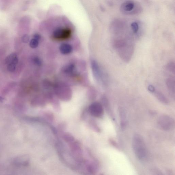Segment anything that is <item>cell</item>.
<instances>
[{"label":"cell","mask_w":175,"mask_h":175,"mask_svg":"<svg viewBox=\"0 0 175 175\" xmlns=\"http://www.w3.org/2000/svg\"><path fill=\"white\" fill-rule=\"evenodd\" d=\"M62 137L64 141L68 143L73 142L75 140L73 135L69 133H64L62 135Z\"/></svg>","instance_id":"cell-15"},{"label":"cell","mask_w":175,"mask_h":175,"mask_svg":"<svg viewBox=\"0 0 175 175\" xmlns=\"http://www.w3.org/2000/svg\"><path fill=\"white\" fill-rule=\"evenodd\" d=\"M5 100L4 98L0 96V103L3 102Z\"/></svg>","instance_id":"cell-31"},{"label":"cell","mask_w":175,"mask_h":175,"mask_svg":"<svg viewBox=\"0 0 175 175\" xmlns=\"http://www.w3.org/2000/svg\"><path fill=\"white\" fill-rule=\"evenodd\" d=\"M110 143H111L112 144H113V145L115 147H118V146L117 144L114 141H113L112 140H110Z\"/></svg>","instance_id":"cell-30"},{"label":"cell","mask_w":175,"mask_h":175,"mask_svg":"<svg viewBox=\"0 0 175 175\" xmlns=\"http://www.w3.org/2000/svg\"><path fill=\"white\" fill-rule=\"evenodd\" d=\"M89 114L88 110V108H86L82 111L81 118L82 121H85L87 120L88 117V115Z\"/></svg>","instance_id":"cell-20"},{"label":"cell","mask_w":175,"mask_h":175,"mask_svg":"<svg viewBox=\"0 0 175 175\" xmlns=\"http://www.w3.org/2000/svg\"><path fill=\"white\" fill-rule=\"evenodd\" d=\"M17 64L12 62L7 65V69L9 71L11 72H14L16 70Z\"/></svg>","instance_id":"cell-22"},{"label":"cell","mask_w":175,"mask_h":175,"mask_svg":"<svg viewBox=\"0 0 175 175\" xmlns=\"http://www.w3.org/2000/svg\"><path fill=\"white\" fill-rule=\"evenodd\" d=\"M88 108L89 113L93 117L101 118L103 116L104 112L103 106L99 102H93Z\"/></svg>","instance_id":"cell-4"},{"label":"cell","mask_w":175,"mask_h":175,"mask_svg":"<svg viewBox=\"0 0 175 175\" xmlns=\"http://www.w3.org/2000/svg\"><path fill=\"white\" fill-rule=\"evenodd\" d=\"M149 91L151 93H154L155 90V89L152 85H149L148 87Z\"/></svg>","instance_id":"cell-28"},{"label":"cell","mask_w":175,"mask_h":175,"mask_svg":"<svg viewBox=\"0 0 175 175\" xmlns=\"http://www.w3.org/2000/svg\"><path fill=\"white\" fill-rule=\"evenodd\" d=\"M33 62L35 65L38 66H41L42 62L41 61L38 57H35L33 59Z\"/></svg>","instance_id":"cell-26"},{"label":"cell","mask_w":175,"mask_h":175,"mask_svg":"<svg viewBox=\"0 0 175 175\" xmlns=\"http://www.w3.org/2000/svg\"><path fill=\"white\" fill-rule=\"evenodd\" d=\"M166 84L171 96L175 99V80L174 78H168L166 81Z\"/></svg>","instance_id":"cell-9"},{"label":"cell","mask_w":175,"mask_h":175,"mask_svg":"<svg viewBox=\"0 0 175 175\" xmlns=\"http://www.w3.org/2000/svg\"><path fill=\"white\" fill-rule=\"evenodd\" d=\"M42 115L44 119L49 122L53 123L55 120L54 115L51 112L44 111L42 112Z\"/></svg>","instance_id":"cell-12"},{"label":"cell","mask_w":175,"mask_h":175,"mask_svg":"<svg viewBox=\"0 0 175 175\" xmlns=\"http://www.w3.org/2000/svg\"><path fill=\"white\" fill-rule=\"evenodd\" d=\"M132 147L137 159L141 161H145L148 156V152L144 139L140 135L136 134L134 135L132 140Z\"/></svg>","instance_id":"cell-1"},{"label":"cell","mask_w":175,"mask_h":175,"mask_svg":"<svg viewBox=\"0 0 175 175\" xmlns=\"http://www.w3.org/2000/svg\"><path fill=\"white\" fill-rule=\"evenodd\" d=\"M70 34V30L67 29H59L54 31V37L57 39H65L69 37Z\"/></svg>","instance_id":"cell-8"},{"label":"cell","mask_w":175,"mask_h":175,"mask_svg":"<svg viewBox=\"0 0 175 175\" xmlns=\"http://www.w3.org/2000/svg\"><path fill=\"white\" fill-rule=\"evenodd\" d=\"M91 66L95 78L98 81L104 82V74L100 67L96 61L93 60L91 62Z\"/></svg>","instance_id":"cell-5"},{"label":"cell","mask_w":175,"mask_h":175,"mask_svg":"<svg viewBox=\"0 0 175 175\" xmlns=\"http://www.w3.org/2000/svg\"><path fill=\"white\" fill-rule=\"evenodd\" d=\"M22 42L24 43L28 42L29 41V36L27 35H25L23 36L22 38Z\"/></svg>","instance_id":"cell-27"},{"label":"cell","mask_w":175,"mask_h":175,"mask_svg":"<svg viewBox=\"0 0 175 175\" xmlns=\"http://www.w3.org/2000/svg\"><path fill=\"white\" fill-rule=\"evenodd\" d=\"M166 69L169 72L174 74L175 72V64L173 62H169L167 65Z\"/></svg>","instance_id":"cell-19"},{"label":"cell","mask_w":175,"mask_h":175,"mask_svg":"<svg viewBox=\"0 0 175 175\" xmlns=\"http://www.w3.org/2000/svg\"><path fill=\"white\" fill-rule=\"evenodd\" d=\"M87 125L88 127L97 133H100L101 132L100 128L93 119H90L88 120Z\"/></svg>","instance_id":"cell-10"},{"label":"cell","mask_w":175,"mask_h":175,"mask_svg":"<svg viewBox=\"0 0 175 175\" xmlns=\"http://www.w3.org/2000/svg\"><path fill=\"white\" fill-rule=\"evenodd\" d=\"M12 162L17 166H26L29 164L30 158L27 155H22L15 157Z\"/></svg>","instance_id":"cell-6"},{"label":"cell","mask_w":175,"mask_h":175,"mask_svg":"<svg viewBox=\"0 0 175 175\" xmlns=\"http://www.w3.org/2000/svg\"><path fill=\"white\" fill-rule=\"evenodd\" d=\"M6 63L8 64L12 62H14L18 64V58L16 54H12L9 55L5 59Z\"/></svg>","instance_id":"cell-14"},{"label":"cell","mask_w":175,"mask_h":175,"mask_svg":"<svg viewBox=\"0 0 175 175\" xmlns=\"http://www.w3.org/2000/svg\"><path fill=\"white\" fill-rule=\"evenodd\" d=\"M157 124L161 130L170 131L174 129L175 127L174 119L167 115H162L158 119Z\"/></svg>","instance_id":"cell-2"},{"label":"cell","mask_w":175,"mask_h":175,"mask_svg":"<svg viewBox=\"0 0 175 175\" xmlns=\"http://www.w3.org/2000/svg\"><path fill=\"white\" fill-rule=\"evenodd\" d=\"M59 50L61 53L64 54H67L71 53L72 47L70 44H63L60 46Z\"/></svg>","instance_id":"cell-11"},{"label":"cell","mask_w":175,"mask_h":175,"mask_svg":"<svg viewBox=\"0 0 175 175\" xmlns=\"http://www.w3.org/2000/svg\"><path fill=\"white\" fill-rule=\"evenodd\" d=\"M102 102L103 105L109 113H111V111L110 110L109 102L108 99L106 96H104L102 98Z\"/></svg>","instance_id":"cell-17"},{"label":"cell","mask_w":175,"mask_h":175,"mask_svg":"<svg viewBox=\"0 0 175 175\" xmlns=\"http://www.w3.org/2000/svg\"><path fill=\"white\" fill-rule=\"evenodd\" d=\"M75 69V66L73 64H70V65L67 66L65 69H64L65 72L67 73H71L74 71Z\"/></svg>","instance_id":"cell-24"},{"label":"cell","mask_w":175,"mask_h":175,"mask_svg":"<svg viewBox=\"0 0 175 175\" xmlns=\"http://www.w3.org/2000/svg\"><path fill=\"white\" fill-rule=\"evenodd\" d=\"M66 125L64 122L61 123L58 126V131L59 132L60 134L62 135L64 133V132L66 130Z\"/></svg>","instance_id":"cell-21"},{"label":"cell","mask_w":175,"mask_h":175,"mask_svg":"<svg viewBox=\"0 0 175 175\" xmlns=\"http://www.w3.org/2000/svg\"><path fill=\"white\" fill-rule=\"evenodd\" d=\"M155 97L161 102L165 104L169 103V101L167 98L161 92L158 91H155L154 93Z\"/></svg>","instance_id":"cell-13"},{"label":"cell","mask_w":175,"mask_h":175,"mask_svg":"<svg viewBox=\"0 0 175 175\" xmlns=\"http://www.w3.org/2000/svg\"><path fill=\"white\" fill-rule=\"evenodd\" d=\"M134 6V3L132 2H126L124 5V10L127 11H130L133 10Z\"/></svg>","instance_id":"cell-18"},{"label":"cell","mask_w":175,"mask_h":175,"mask_svg":"<svg viewBox=\"0 0 175 175\" xmlns=\"http://www.w3.org/2000/svg\"><path fill=\"white\" fill-rule=\"evenodd\" d=\"M38 41L35 38L31 39L30 43V46L32 48H36L38 46Z\"/></svg>","instance_id":"cell-23"},{"label":"cell","mask_w":175,"mask_h":175,"mask_svg":"<svg viewBox=\"0 0 175 175\" xmlns=\"http://www.w3.org/2000/svg\"><path fill=\"white\" fill-rule=\"evenodd\" d=\"M69 145L74 158L78 163H81L83 160L82 158L83 151L81 143L78 141L75 140L69 143Z\"/></svg>","instance_id":"cell-3"},{"label":"cell","mask_w":175,"mask_h":175,"mask_svg":"<svg viewBox=\"0 0 175 175\" xmlns=\"http://www.w3.org/2000/svg\"><path fill=\"white\" fill-rule=\"evenodd\" d=\"M131 27L134 33H136L137 32L139 27L137 23L135 22H133L131 24Z\"/></svg>","instance_id":"cell-25"},{"label":"cell","mask_w":175,"mask_h":175,"mask_svg":"<svg viewBox=\"0 0 175 175\" xmlns=\"http://www.w3.org/2000/svg\"><path fill=\"white\" fill-rule=\"evenodd\" d=\"M34 38L39 41V40L41 38V36L38 34H36L34 35Z\"/></svg>","instance_id":"cell-29"},{"label":"cell","mask_w":175,"mask_h":175,"mask_svg":"<svg viewBox=\"0 0 175 175\" xmlns=\"http://www.w3.org/2000/svg\"><path fill=\"white\" fill-rule=\"evenodd\" d=\"M125 111L122 109H121L119 110L120 116L121 118V125L122 129L124 128L126 124L125 120Z\"/></svg>","instance_id":"cell-16"},{"label":"cell","mask_w":175,"mask_h":175,"mask_svg":"<svg viewBox=\"0 0 175 175\" xmlns=\"http://www.w3.org/2000/svg\"><path fill=\"white\" fill-rule=\"evenodd\" d=\"M85 162L86 169L89 173L92 174H94L99 170V163L97 160L93 159L90 162L89 161H86Z\"/></svg>","instance_id":"cell-7"}]
</instances>
